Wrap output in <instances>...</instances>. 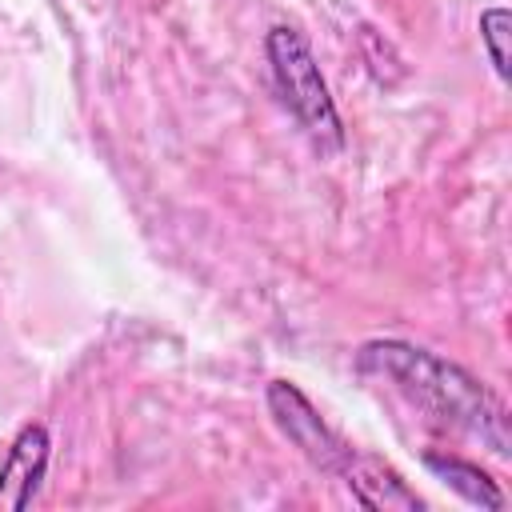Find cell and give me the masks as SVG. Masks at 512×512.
<instances>
[{
	"mask_svg": "<svg viewBox=\"0 0 512 512\" xmlns=\"http://www.w3.org/2000/svg\"><path fill=\"white\" fill-rule=\"evenodd\" d=\"M268 412L276 420V428L324 472H340L348 460V448L328 432V424L320 420V412L308 404V396L288 384V380H272L268 384Z\"/></svg>",
	"mask_w": 512,
	"mask_h": 512,
	"instance_id": "obj_3",
	"label": "cell"
},
{
	"mask_svg": "<svg viewBox=\"0 0 512 512\" xmlns=\"http://www.w3.org/2000/svg\"><path fill=\"white\" fill-rule=\"evenodd\" d=\"M340 472L348 476V488H352V496H356L360 508H372V512H392V508L396 512H420L424 508V500L392 468H384L376 460L348 456Z\"/></svg>",
	"mask_w": 512,
	"mask_h": 512,
	"instance_id": "obj_5",
	"label": "cell"
},
{
	"mask_svg": "<svg viewBox=\"0 0 512 512\" xmlns=\"http://www.w3.org/2000/svg\"><path fill=\"white\" fill-rule=\"evenodd\" d=\"M360 368L396 380V388L428 408L436 420L456 424L480 436L496 456H508V420L500 400L460 364L404 340H372L360 348Z\"/></svg>",
	"mask_w": 512,
	"mask_h": 512,
	"instance_id": "obj_1",
	"label": "cell"
},
{
	"mask_svg": "<svg viewBox=\"0 0 512 512\" xmlns=\"http://www.w3.org/2000/svg\"><path fill=\"white\" fill-rule=\"evenodd\" d=\"M264 48H268L276 88H280L284 104L292 108V116L304 124V132L320 148H340L344 144V124H340V112L328 96V84L320 76V64H316L308 40L288 24H276L268 32Z\"/></svg>",
	"mask_w": 512,
	"mask_h": 512,
	"instance_id": "obj_2",
	"label": "cell"
},
{
	"mask_svg": "<svg viewBox=\"0 0 512 512\" xmlns=\"http://www.w3.org/2000/svg\"><path fill=\"white\" fill-rule=\"evenodd\" d=\"M508 36H512V16H508V8H484V12H480V40H484L488 60H492V68H496L500 80L512 76V68H508Z\"/></svg>",
	"mask_w": 512,
	"mask_h": 512,
	"instance_id": "obj_7",
	"label": "cell"
},
{
	"mask_svg": "<svg viewBox=\"0 0 512 512\" xmlns=\"http://www.w3.org/2000/svg\"><path fill=\"white\" fill-rule=\"evenodd\" d=\"M424 468L428 472H436L452 492H460L468 504H476V508H504V492L496 488V480L480 468V464H468V460H460V456H440V452H428L424 456Z\"/></svg>",
	"mask_w": 512,
	"mask_h": 512,
	"instance_id": "obj_6",
	"label": "cell"
},
{
	"mask_svg": "<svg viewBox=\"0 0 512 512\" xmlns=\"http://www.w3.org/2000/svg\"><path fill=\"white\" fill-rule=\"evenodd\" d=\"M48 432L44 424H24L0 464V512H24L36 492L40 480L48 472Z\"/></svg>",
	"mask_w": 512,
	"mask_h": 512,
	"instance_id": "obj_4",
	"label": "cell"
}]
</instances>
